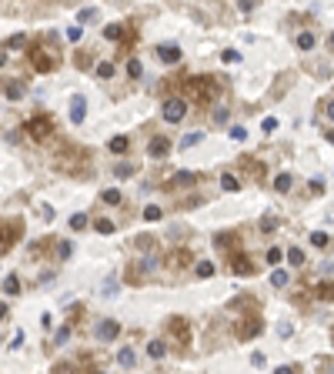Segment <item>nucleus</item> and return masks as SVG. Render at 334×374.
<instances>
[{
	"label": "nucleus",
	"instance_id": "1",
	"mask_svg": "<svg viewBox=\"0 0 334 374\" xmlns=\"http://www.w3.org/2000/svg\"><path fill=\"white\" fill-rule=\"evenodd\" d=\"M184 90H187V97L194 100V104H207V100L217 97V84H214V77H190L187 84H184Z\"/></svg>",
	"mask_w": 334,
	"mask_h": 374
},
{
	"label": "nucleus",
	"instance_id": "2",
	"mask_svg": "<svg viewBox=\"0 0 334 374\" xmlns=\"http://www.w3.org/2000/svg\"><path fill=\"white\" fill-rule=\"evenodd\" d=\"M17 237H20V224L17 220H0V257L17 244Z\"/></svg>",
	"mask_w": 334,
	"mask_h": 374
},
{
	"label": "nucleus",
	"instance_id": "3",
	"mask_svg": "<svg viewBox=\"0 0 334 374\" xmlns=\"http://www.w3.org/2000/svg\"><path fill=\"white\" fill-rule=\"evenodd\" d=\"M50 131H54V121H50L47 114H37V117H30V121H27V134H30L33 141H44V137H50Z\"/></svg>",
	"mask_w": 334,
	"mask_h": 374
},
{
	"label": "nucleus",
	"instance_id": "4",
	"mask_svg": "<svg viewBox=\"0 0 334 374\" xmlns=\"http://www.w3.org/2000/svg\"><path fill=\"white\" fill-rule=\"evenodd\" d=\"M161 114H164L167 124H180V121H184V114H187V104H184L180 97H170V100H164Z\"/></svg>",
	"mask_w": 334,
	"mask_h": 374
},
{
	"label": "nucleus",
	"instance_id": "5",
	"mask_svg": "<svg viewBox=\"0 0 334 374\" xmlns=\"http://www.w3.org/2000/svg\"><path fill=\"white\" fill-rule=\"evenodd\" d=\"M30 64L37 74H50L57 67V57L54 54H47V50H30Z\"/></svg>",
	"mask_w": 334,
	"mask_h": 374
},
{
	"label": "nucleus",
	"instance_id": "6",
	"mask_svg": "<svg viewBox=\"0 0 334 374\" xmlns=\"http://www.w3.org/2000/svg\"><path fill=\"white\" fill-rule=\"evenodd\" d=\"M261 328H264V321H261V318H247V321L237 324V338H241V341H251V338L261 334Z\"/></svg>",
	"mask_w": 334,
	"mask_h": 374
},
{
	"label": "nucleus",
	"instance_id": "7",
	"mask_svg": "<svg viewBox=\"0 0 334 374\" xmlns=\"http://www.w3.org/2000/svg\"><path fill=\"white\" fill-rule=\"evenodd\" d=\"M170 338L180 341V344L190 341V328H187V321H184V318H170Z\"/></svg>",
	"mask_w": 334,
	"mask_h": 374
},
{
	"label": "nucleus",
	"instance_id": "8",
	"mask_svg": "<svg viewBox=\"0 0 334 374\" xmlns=\"http://www.w3.org/2000/svg\"><path fill=\"white\" fill-rule=\"evenodd\" d=\"M147 154L154 157V161H164V157L170 154V141H167V137H154L151 147H147Z\"/></svg>",
	"mask_w": 334,
	"mask_h": 374
},
{
	"label": "nucleus",
	"instance_id": "9",
	"mask_svg": "<svg viewBox=\"0 0 334 374\" xmlns=\"http://www.w3.org/2000/svg\"><path fill=\"white\" fill-rule=\"evenodd\" d=\"M121 334V324L117 321H100L97 324V341H114Z\"/></svg>",
	"mask_w": 334,
	"mask_h": 374
},
{
	"label": "nucleus",
	"instance_id": "10",
	"mask_svg": "<svg viewBox=\"0 0 334 374\" xmlns=\"http://www.w3.org/2000/svg\"><path fill=\"white\" fill-rule=\"evenodd\" d=\"M157 57H161L164 64H180V47L177 44H164V47H157Z\"/></svg>",
	"mask_w": 334,
	"mask_h": 374
},
{
	"label": "nucleus",
	"instance_id": "11",
	"mask_svg": "<svg viewBox=\"0 0 334 374\" xmlns=\"http://www.w3.org/2000/svg\"><path fill=\"white\" fill-rule=\"evenodd\" d=\"M84 117H87V100H84V97H74V100H70V121L80 124Z\"/></svg>",
	"mask_w": 334,
	"mask_h": 374
},
{
	"label": "nucleus",
	"instance_id": "12",
	"mask_svg": "<svg viewBox=\"0 0 334 374\" xmlns=\"http://www.w3.org/2000/svg\"><path fill=\"white\" fill-rule=\"evenodd\" d=\"M231 271H234L237 277H241V274H244V277H251V274H254V264H251L247 257H241V254H237V257L231 261Z\"/></svg>",
	"mask_w": 334,
	"mask_h": 374
},
{
	"label": "nucleus",
	"instance_id": "13",
	"mask_svg": "<svg viewBox=\"0 0 334 374\" xmlns=\"http://www.w3.org/2000/svg\"><path fill=\"white\" fill-rule=\"evenodd\" d=\"M194 181H197V174H190V171H180V174L170 177V187H190Z\"/></svg>",
	"mask_w": 334,
	"mask_h": 374
},
{
	"label": "nucleus",
	"instance_id": "14",
	"mask_svg": "<svg viewBox=\"0 0 334 374\" xmlns=\"http://www.w3.org/2000/svg\"><path fill=\"white\" fill-rule=\"evenodd\" d=\"M117 364H121V368H134V364H137L134 348H121V351H117Z\"/></svg>",
	"mask_w": 334,
	"mask_h": 374
},
{
	"label": "nucleus",
	"instance_id": "15",
	"mask_svg": "<svg viewBox=\"0 0 334 374\" xmlns=\"http://www.w3.org/2000/svg\"><path fill=\"white\" fill-rule=\"evenodd\" d=\"M170 261V267H184V264H190V251H184V247H177V251L167 257Z\"/></svg>",
	"mask_w": 334,
	"mask_h": 374
},
{
	"label": "nucleus",
	"instance_id": "16",
	"mask_svg": "<svg viewBox=\"0 0 334 374\" xmlns=\"http://www.w3.org/2000/svg\"><path fill=\"white\" fill-rule=\"evenodd\" d=\"M314 44H318V37H314L311 30L298 33V50H314Z\"/></svg>",
	"mask_w": 334,
	"mask_h": 374
},
{
	"label": "nucleus",
	"instance_id": "17",
	"mask_svg": "<svg viewBox=\"0 0 334 374\" xmlns=\"http://www.w3.org/2000/svg\"><path fill=\"white\" fill-rule=\"evenodd\" d=\"M107 147H111V154H124V151L131 147V141H127L124 134H117V137H111V144H107Z\"/></svg>",
	"mask_w": 334,
	"mask_h": 374
},
{
	"label": "nucleus",
	"instance_id": "18",
	"mask_svg": "<svg viewBox=\"0 0 334 374\" xmlns=\"http://www.w3.org/2000/svg\"><path fill=\"white\" fill-rule=\"evenodd\" d=\"M3 291H7L10 297H17V294H20V277H17V274H7V281H3Z\"/></svg>",
	"mask_w": 334,
	"mask_h": 374
},
{
	"label": "nucleus",
	"instance_id": "19",
	"mask_svg": "<svg viewBox=\"0 0 334 374\" xmlns=\"http://www.w3.org/2000/svg\"><path fill=\"white\" fill-rule=\"evenodd\" d=\"M194 274H197L200 281H207V277H214V264H211V261H197V267H194Z\"/></svg>",
	"mask_w": 334,
	"mask_h": 374
},
{
	"label": "nucleus",
	"instance_id": "20",
	"mask_svg": "<svg viewBox=\"0 0 334 374\" xmlns=\"http://www.w3.org/2000/svg\"><path fill=\"white\" fill-rule=\"evenodd\" d=\"M147 354H151L154 361H161V358L167 354V344L164 341H151V344H147Z\"/></svg>",
	"mask_w": 334,
	"mask_h": 374
},
{
	"label": "nucleus",
	"instance_id": "21",
	"mask_svg": "<svg viewBox=\"0 0 334 374\" xmlns=\"http://www.w3.org/2000/svg\"><path fill=\"white\" fill-rule=\"evenodd\" d=\"M291 184H294V181H291V174H278V177H274V190H278V194H288Z\"/></svg>",
	"mask_w": 334,
	"mask_h": 374
},
{
	"label": "nucleus",
	"instance_id": "22",
	"mask_svg": "<svg viewBox=\"0 0 334 374\" xmlns=\"http://www.w3.org/2000/svg\"><path fill=\"white\" fill-rule=\"evenodd\" d=\"M204 141V134L194 131V134H184V141H180V151H187V147H197V144Z\"/></svg>",
	"mask_w": 334,
	"mask_h": 374
},
{
	"label": "nucleus",
	"instance_id": "23",
	"mask_svg": "<svg viewBox=\"0 0 334 374\" xmlns=\"http://www.w3.org/2000/svg\"><path fill=\"white\" fill-rule=\"evenodd\" d=\"M221 187H224V190H231V194H234V190H241V181H237V177H234V174H221Z\"/></svg>",
	"mask_w": 334,
	"mask_h": 374
},
{
	"label": "nucleus",
	"instance_id": "24",
	"mask_svg": "<svg viewBox=\"0 0 334 374\" xmlns=\"http://www.w3.org/2000/svg\"><path fill=\"white\" fill-rule=\"evenodd\" d=\"M104 37H107V40H121L124 27H121V23H107V27H104Z\"/></svg>",
	"mask_w": 334,
	"mask_h": 374
},
{
	"label": "nucleus",
	"instance_id": "25",
	"mask_svg": "<svg viewBox=\"0 0 334 374\" xmlns=\"http://www.w3.org/2000/svg\"><path fill=\"white\" fill-rule=\"evenodd\" d=\"M127 74H131V77L137 80V77H141V74H144V64H141L137 57H131V60H127Z\"/></svg>",
	"mask_w": 334,
	"mask_h": 374
},
{
	"label": "nucleus",
	"instance_id": "26",
	"mask_svg": "<svg viewBox=\"0 0 334 374\" xmlns=\"http://www.w3.org/2000/svg\"><path fill=\"white\" fill-rule=\"evenodd\" d=\"M94 231H97V234H114V220H107V217L94 220Z\"/></svg>",
	"mask_w": 334,
	"mask_h": 374
},
{
	"label": "nucleus",
	"instance_id": "27",
	"mask_svg": "<svg viewBox=\"0 0 334 374\" xmlns=\"http://www.w3.org/2000/svg\"><path fill=\"white\" fill-rule=\"evenodd\" d=\"M271 287H288V271H274L271 274Z\"/></svg>",
	"mask_w": 334,
	"mask_h": 374
},
{
	"label": "nucleus",
	"instance_id": "28",
	"mask_svg": "<svg viewBox=\"0 0 334 374\" xmlns=\"http://www.w3.org/2000/svg\"><path fill=\"white\" fill-rule=\"evenodd\" d=\"M288 261H291L294 267H301V264H304V251H301V247H291V251H288Z\"/></svg>",
	"mask_w": 334,
	"mask_h": 374
},
{
	"label": "nucleus",
	"instance_id": "29",
	"mask_svg": "<svg viewBox=\"0 0 334 374\" xmlns=\"http://www.w3.org/2000/svg\"><path fill=\"white\" fill-rule=\"evenodd\" d=\"M311 244H314V247H328V244H331V237H328L324 231H314V234H311Z\"/></svg>",
	"mask_w": 334,
	"mask_h": 374
},
{
	"label": "nucleus",
	"instance_id": "30",
	"mask_svg": "<svg viewBox=\"0 0 334 374\" xmlns=\"http://www.w3.org/2000/svg\"><path fill=\"white\" fill-rule=\"evenodd\" d=\"M67 338H70V328H57V334H54V348H60V344H67Z\"/></svg>",
	"mask_w": 334,
	"mask_h": 374
},
{
	"label": "nucleus",
	"instance_id": "31",
	"mask_svg": "<svg viewBox=\"0 0 334 374\" xmlns=\"http://www.w3.org/2000/svg\"><path fill=\"white\" fill-rule=\"evenodd\" d=\"M161 214H164V210L157 207V204H147L144 207V220H161Z\"/></svg>",
	"mask_w": 334,
	"mask_h": 374
},
{
	"label": "nucleus",
	"instance_id": "32",
	"mask_svg": "<svg viewBox=\"0 0 334 374\" xmlns=\"http://www.w3.org/2000/svg\"><path fill=\"white\" fill-rule=\"evenodd\" d=\"M23 44H27V37H23V33H13L3 47H7V50H17V47H23Z\"/></svg>",
	"mask_w": 334,
	"mask_h": 374
},
{
	"label": "nucleus",
	"instance_id": "33",
	"mask_svg": "<svg viewBox=\"0 0 334 374\" xmlns=\"http://www.w3.org/2000/svg\"><path fill=\"white\" fill-rule=\"evenodd\" d=\"M214 244L227 251V247H231V244H234V234H227V231H224V234H217V237H214Z\"/></svg>",
	"mask_w": 334,
	"mask_h": 374
},
{
	"label": "nucleus",
	"instance_id": "34",
	"mask_svg": "<svg viewBox=\"0 0 334 374\" xmlns=\"http://www.w3.org/2000/svg\"><path fill=\"white\" fill-rule=\"evenodd\" d=\"M97 77L100 80H111L114 77V64H97Z\"/></svg>",
	"mask_w": 334,
	"mask_h": 374
},
{
	"label": "nucleus",
	"instance_id": "35",
	"mask_svg": "<svg viewBox=\"0 0 334 374\" xmlns=\"http://www.w3.org/2000/svg\"><path fill=\"white\" fill-rule=\"evenodd\" d=\"M90 20H97V10H94V7H87V10L77 13V23H90Z\"/></svg>",
	"mask_w": 334,
	"mask_h": 374
},
{
	"label": "nucleus",
	"instance_id": "36",
	"mask_svg": "<svg viewBox=\"0 0 334 374\" xmlns=\"http://www.w3.org/2000/svg\"><path fill=\"white\" fill-rule=\"evenodd\" d=\"M104 204H121V190H117V187L104 190Z\"/></svg>",
	"mask_w": 334,
	"mask_h": 374
},
{
	"label": "nucleus",
	"instance_id": "37",
	"mask_svg": "<svg viewBox=\"0 0 334 374\" xmlns=\"http://www.w3.org/2000/svg\"><path fill=\"white\" fill-rule=\"evenodd\" d=\"M70 227H74V231H84V227H87V214H74V217H70Z\"/></svg>",
	"mask_w": 334,
	"mask_h": 374
},
{
	"label": "nucleus",
	"instance_id": "38",
	"mask_svg": "<svg viewBox=\"0 0 334 374\" xmlns=\"http://www.w3.org/2000/svg\"><path fill=\"white\" fill-rule=\"evenodd\" d=\"M100 294H104V297H114V294H117V281H114V277H111V281H104Z\"/></svg>",
	"mask_w": 334,
	"mask_h": 374
},
{
	"label": "nucleus",
	"instance_id": "39",
	"mask_svg": "<svg viewBox=\"0 0 334 374\" xmlns=\"http://www.w3.org/2000/svg\"><path fill=\"white\" fill-rule=\"evenodd\" d=\"M70 254H74V247H70V241H60V247H57V257H60V261H67Z\"/></svg>",
	"mask_w": 334,
	"mask_h": 374
},
{
	"label": "nucleus",
	"instance_id": "40",
	"mask_svg": "<svg viewBox=\"0 0 334 374\" xmlns=\"http://www.w3.org/2000/svg\"><path fill=\"white\" fill-rule=\"evenodd\" d=\"M7 97H10V100H20V97H23V87H20V84H7Z\"/></svg>",
	"mask_w": 334,
	"mask_h": 374
},
{
	"label": "nucleus",
	"instance_id": "41",
	"mask_svg": "<svg viewBox=\"0 0 334 374\" xmlns=\"http://www.w3.org/2000/svg\"><path fill=\"white\" fill-rule=\"evenodd\" d=\"M231 141H241V144H244V141H247V131H244V127H231Z\"/></svg>",
	"mask_w": 334,
	"mask_h": 374
},
{
	"label": "nucleus",
	"instance_id": "42",
	"mask_svg": "<svg viewBox=\"0 0 334 374\" xmlns=\"http://www.w3.org/2000/svg\"><path fill=\"white\" fill-rule=\"evenodd\" d=\"M274 227H278V220L264 214V217H261V231H274Z\"/></svg>",
	"mask_w": 334,
	"mask_h": 374
},
{
	"label": "nucleus",
	"instance_id": "43",
	"mask_svg": "<svg viewBox=\"0 0 334 374\" xmlns=\"http://www.w3.org/2000/svg\"><path fill=\"white\" fill-rule=\"evenodd\" d=\"M224 64H237V60H241V54H237V50H224Z\"/></svg>",
	"mask_w": 334,
	"mask_h": 374
},
{
	"label": "nucleus",
	"instance_id": "44",
	"mask_svg": "<svg viewBox=\"0 0 334 374\" xmlns=\"http://www.w3.org/2000/svg\"><path fill=\"white\" fill-rule=\"evenodd\" d=\"M261 127H264V134L278 131V117H264V124H261Z\"/></svg>",
	"mask_w": 334,
	"mask_h": 374
},
{
	"label": "nucleus",
	"instance_id": "45",
	"mask_svg": "<svg viewBox=\"0 0 334 374\" xmlns=\"http://www.w3.org/2000/svg\"><path fill=\"white\" fill-rule=\"evenodd\" d=\"M131 174H134L131 164H121V167H117V177H131Z\"/></svg>",
	"mask_w": 334,
	"mask_h": 374
},
{
	"label": "nucleus",
	"instance_id": "46",
	"mask_svg": "<svg viewBox=\"0 0 334 374\" xmlns=\"http://www.w3.org/2000/svg\"><path fill=\"white\" fill-rule=\"evenodd\" d=\"M267 261H271V264H278V261H281V251H278V247H271V251H267Z\"/></svg>",
	"mask_w": 334,
	"mask_h": 374
},
{
	"label": "nucleus",
	"instance_id": "47",
	"mask_svg": "<svg viewBox=\"0 0 334 374\" xmlns=\"http://www.w3.org/2000/svg\"><path fill=\"white\" fill-rule=\"evenodd\" d=\"M67 40H74V44H77V40H80V27H70V30H67Z\"/></svg>",
	"mask_w": 334,
	"mask_h": 374
},
{
	"label": "nucleus",
	"instance_id": "48",
	"mask_svg": "<svg viewBox=\"0 0 334 374\" xmlns=\"http://www.w3.org/2000/svg\"><path fill=\"white\" fill-rule=\"evenodd\" d=\"M251 364H257V368H261V364H264V354L254 351V354H251Z\"/></svg>",
	"mask_w": 334,
	"mask_h": 374
},
{
	"label": "nucleus",
	"instance_id": "49",
	"mask_svg": "<svg viewBox=\"0 0 334 374\" xmlns=\"http://www.w3.org/2000/svg\"><path fill=\"white\" fill-rule=\"evenodd\" d=\"M7 314H10V311H7V304H0V321H7Z\"/></svg>",
	"mask_w": 334,
	"mask_h": 374
},
{
	"label": "nucleus",
	"instance_id": "50",
	"mask_svg": "<svg viewBox=\"0 0 334 374\" xmlns=\"http://www.w3.org/2000/svg\"><path fill=\"white\" fill-rule=\"evenodd\" d=\"M3 60H7V57H3V54H0V67H3Z\"/></svg>",
	"mask_w": 334,
	"mask_h": 374
}]
</instances>
